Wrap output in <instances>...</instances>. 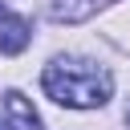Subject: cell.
I'll return each instance as SVG.
<instances>
[{"mask_svg":"<svg viewBox=\"0 0 130 130\" xmlns=\"http://www.w3.org/2000/svg\"><path fill=\"white\" fill-rule=\"evenodd\" d=\"M4 114H8V130H45L37 110L28 106V98L20 89H8L4 93Z\"/></svg>","mask_w":130,"mask_h":130,"instance_id":"obj_2","label":"cell"},{"mask_svg":"<svg viewBox=\"0 0 130 130\" xmlns=\"http://www.w3.org/2000/svg\"><path fill=\"white\" fill-rule=\"evenodd\" d=\"M4 20H8V8H4V0H0V24H4Z\"/></svg>","mask_w":130,"mask_h":130,"instance_id":"obj_5","label":"cell"},{"mask_svg":"<svg viewBox=\"0 0 130 130\" xmlns=\"http://www.w3.org/2000/svg\"><path fill=\"white\" fill-rule=\"evenodd\" d=\"M0 130H8V122H0Z\"/></svg>","mask_w":130,"mask_h":130,"instance_id":"obj_6","label":"cell"},{"mask_svg":"<svg viewBox=\"0 0 130 130\" xmlns=\"http://www.w3.org/2000/svg\"><path fill=\"white\" fill-rule=\"evenodd\" d=\"M110 0H53V20H61V24H81V20H89L98 8H106Z\"/></svg>","mask_w":130,"mask_h":130,"instance_id":"obj_3","label":"cell"},{"mask_svg":"<svg viewBox=\"0 0 130 130\" xmlns=\"http://www.w3.org/2000/svg\"><path fill=\"white\" fill-rule=\"evenodd\" d=\"M28 20H20V16H8L4 20V28H0V53H8V57H16L24 45H28Z\"/></svg>","mask_w":130,"mask_h":130,"instance_id":"obj_4","label":"cell"},{"mask_svg":"<svg viewBox=\"0 0 130 130\" xmlns=\"http://www.w3.org/2000/svg\"><path fill=\"white\" fill-rule=\"evenodd\" d=\"M41 85H45V93H49L53 102L73 106V110L106 106L110 93H114L110 69H102V65H93V61H77V57H61V61L45 65Z\"/></svg>","mask_w":130,"mask_h":130,"instance_id":"obj_1","label":"cell"}]
</instances>
